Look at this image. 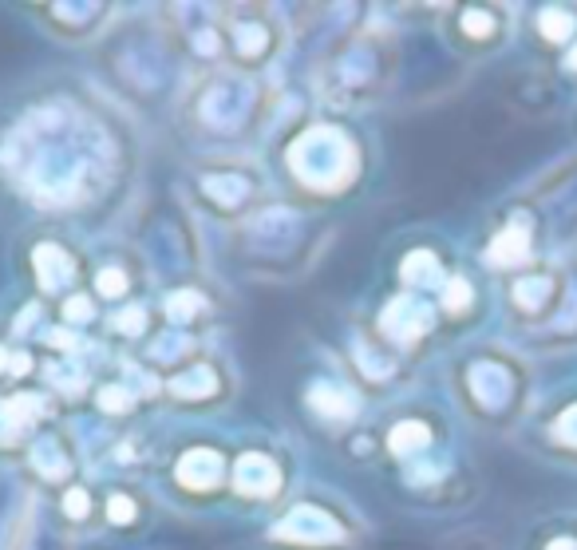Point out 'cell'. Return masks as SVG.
I'll use <instances>...</instances> for the list:
<instances>
[{
    "label": "cell",
    "mask_w": 577,
    "mask_h": 550,
    "mask_svg": "<svg viewBox=\"0 0 577 550\" xmlns=\"http://www.w3.org/2000/svg\"><path fill=\"white\" fill-rule=\"evenodd\" d=\"M554 550H573V546H569V542H557V546Z\"/></svg>",
    "instance_id": "3"
},
{
    "label": "cell",
    "mask_w": 577,
    "mask_h": 550,
    "mask_svg": "<svg viewBox=\"0 0 577 550\" xmlns=\"http://www.w3.org/2000/svg\"><path fill=\"white\" fill-rule=\"evenodd\" d=\"M569 28H573V24H569L566 12H546V20H542V32H546V36H557V40L569 36Z\"/></svg>",
    "instance_id": "2"
},
{
    "label": "cell",
    "mask_w": 577,
    "mask_h": 550,
    "mask_svg": "<svg viewBox=\"0 0 577 550\" xmlns=\"http://www.w3.org/2000/svg\"><path fill=\"white\" fill-rule=\"evenodd\" d=\"M522 253H526V238L510 230V234H502V241L490 250V258H494V261H510V258H522Z\"/></svg>",
    "instance_id": "1"
},
{
    "label": "cell",
    "mask_w": 577,
    "mask_h": 550,
    "mask_svg": "<svg viewBox=\"0 0 577 550\" xmlns=\"http://www.w3.org/2000/svg\"><path fill=\"white\" fill-rule=\"evenodd\" d=\"M569 64H573V68H577V52H573V56H569Z\"/></svg>",
    "instance_id": "4"
}]
</instances>
